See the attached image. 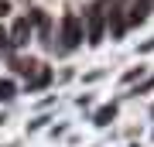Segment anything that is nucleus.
Listing matches in <instances>:
<instances>
[{"label":"nucleus","instance_id":"1","mask_svg":"<svg viewBox=\"0 0 154 147\" xmlns=\"http://www.w3.org/2000/svg\"><path fill=\"white\" fill-rule=\"evenodd\" d=\"M103 31H106V0H96L86 11V38H89V44L103 41Z\"/></svg>","mask_w":154,"mask_h":147},{"label":"nucleus","instance_id":"2","mask_svg":"<svg viewBox=\"0 0 154 147\" xmlns=\"http://www.w3.org/2000/svg\"><path fill=\"white\" fill-rule=\"evenodd\" d=\"M58 41H62V51H72L79 41H82V17H79V14H65V17H62Z\"/></svg>","mask_w":154,"mask_h":147},{"label":"nucleus","instance_id":"3","mask_svg":"<svg viewBox=\"0 0 154 147\" xmlns=\"http://www.w3.org/2000/svg\"><path fill=\"white\" fill-rule=\"evenodd\" d=\"M147 11H151V0H134L130 14H127V27H130V24H144V21H147Z\"/></svg>","mask_w":154,"mask_h":147},{"label":"nucleus","instance_id":"4","mask_svg":"<svg viewBox=\"0 0 154 147\" xmlns=\"http://www.w3.org/2000/svg\"><path fill=\"white\" fill-rule=\"evenodd\" d=\"M48 82H51V72L45 65H38V72H34V79H31V89H41V86H48Z\"/></svg>","mask_w":154,"mask_h":147},{"label":"nucleus","instance_id":"5","mask_svg":"<svg viewBox=\"0 0 154 147\" xmlns=\"http://www.w3.org/2000/svg\"><path fill=\"white\" fill-rule=\"evenodd\" d=\"M113 116H116V106L110 103V106H103V109H99V113H96V120H93V123H99V127H106V123L113 120Z\"/></svg>","mask_w":154,"mask_h":147},{"label":"nucleus","instance_id":"6","mask_svg":"<svg viewBox=\"0 0 154 147\" xmlns=\"http://www.w3.org/2000/svg\"><path fill=\"white\" fill-rule=\"evenodd\" d=\"M28 24H31L28 17H21V21L14 24V41H17V44H24V38H28Z\"/></svg>","mask_w":154,"mask_h":147},{"label":"nucleus","instance_id":"7","mask_svg":"<svg viewBox=\"0 0 154 147\" xmlns=\"http://www.w3.org/2000/svg\"><path fill=\"white\" fill-rule=\"evenodd\" d=\"M14 69H17V72H21V75H28V79H31V72H34V69H38V65H34V62H17V65H14Z\"/></svg>","mask_w":154,"mask_h":147},{"label":"nucleus","instance_id":"8","mask_svg":"<svg viewBox=\"0 0 154 147\" xmlns=\"http://www.w3.org/2000/svg\"><path fill=\"white\" fill-rule=\"evenodd\" d=\"M11 93H14V86H11V82H0V99H7Z\"/></svg>","mask_w":154,"mask_h":147},{"label":"nucleus","instance_id":"9","mask_svg":"<svg viewBox=\"0 0 154 147\" xmlns=\"http://www.w3.org/2000/svg\"><path fill=\"white\" fill-rule=\"evenodd\" d=\"M11 14V4H7V0H0V17H7Z\"/></svg>","mask_w":154,"mask_h":147},{"label":"nucleus","instance_id":"10","mask_svg":"<svg viewBox=\"0 0 154 147\" xmlns=\"http://www.w3.org/2000/svg\"><path fill=\"white\" fill-rule=\"evenodd\" d=\"M140 51H154V38H151L147 44H140Z\"/></svg>","mask_w":154,"mask_h":147},{"label":"nucleus","instance_id":"11","mask_svg":"<svg viewBox=\"0 0 154 147\" xmlns=\"http://www.w3.org/2000/svg\"><path fill=\"white\" fill-rule=\"evenodd\" d=\"M4 41H7V34H4V27H0V48H4Z\"/></svg>","mask_w":154,"mask_h":147}]
</instances>
